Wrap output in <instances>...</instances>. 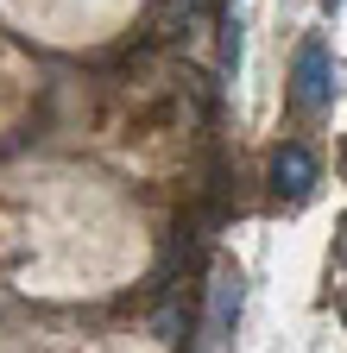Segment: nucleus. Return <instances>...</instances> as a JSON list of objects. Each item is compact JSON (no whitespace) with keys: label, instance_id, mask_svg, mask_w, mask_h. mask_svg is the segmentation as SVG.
Masks as SVG:
<instances>
[{"label":"nucleus","instance_id":"obj_1","mask_svg":"<svg viewBox=\"0 0 347 353\" xmlns=\"http://www.w3.org/2000/svg\"><path fill=\"white\" fill-rule=\"evenodd\" d=\"M290 108L297 114H328L335 108V63H328V44L310 38V44H297V70H290Z\"/></svg>","mask_w":347,"mask_h":353},{"label":"nucleus","instance_id":"obj_2","mask_svg":"<svg viewBox=\"0 0 347 353\" xmlns=\"http://www.w3.org/2000/svg\"><path fill=\"white\" fill-rule=\"evenodd\" d=\"M240 296H246L240 272H234V265H221V272H215V284H208V316H202V353H228V341H234V322H240Z\"/></svg>","mask_w":347,"mask_h":353},{"label":"nucleus","instance_id":"obj_3","mask_svg":"<svg viewBox=\"0 0 347 353\" xmlns=\"http://www.w3.org/2000/svg\"><path fill=\"white\" fill-rule=\"evenodd\" d=\"M272 190L290 196V202H303V196L316 190V152H310V145H297V139L278 145V152H272Z\"/></svg>","mask_w":347,"mask_h":353},{"label":"nucleus","instance_id":"obj_4","mask_svg":"<svg viewBox=\"0 0 347 353\" xmlns=\"http://www.w3.org/2000/svg\"><path fill=\"white\" fill-rule=\"evenodd\" d=\"M335 246H341V265H347V214H341V234H335Z\"/></svg>","mask_w":347,"mask_h":353},{"label":"nucleus","instance_id":"obj_5","mask_svg":"<svg viewBox=\"0 0 347 353\" xmlns=\"http://www.w3.org/2000/svg\"><path fill=\"white\" fill-rule=\"evenodd\" d=\"M322 7H328V13H335V7H341V0H322Z\"/></svg>","mask_w":347,"mask_h":353},{"label":"nucleus","instance_id":"obj_6","mask_svg":"<svg viewBox=\"0 0 347 353\" xmlns=\"http://www.w3.org/2000/svg\"><path fill=\"white\" fill-rule=\"evenodd\" d=\"M341 316H347V296H341Z\"/></svg>","mask_w":347,"mask_h":353},{"label":"nucleus","instance_id":"obj_7","mask_svg":"<svg viewBox=\"0 0 347 353\" xmlns=\"http://www.w3.org/2000/svg\"><path fill=\"white\" fill-rule=\"evenodd\" d=\"M341 164H347V158H341Z\"/></svg>","mask_w":347,"mask_h":353}]
</instances>
